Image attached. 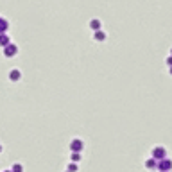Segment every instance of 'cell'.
Segmentation results:
<instances>
[{
	"label": "cell",
	"mask_w": 172,
	"mask_h": 172,
	"mask_svg": "<svg viewBox=\"0 0 172 172\" xmlns=\"http://www.w3.org/2000/svg\"><path fill=\"white\" fill-rule=\"evenodd\" d=\"M16 54H18V45H16V43L11 41L9 45L4 47V56H6V57H14Z\"/></svg>",
	"instance_id": "6da1fadb"
},
{
	"label": "cell",
	"mask_w": 172,
	"mask_h": 172,
	"mask_svg": "<svg viewBox=\"0 0 172 172\" xmlns=\"http://www.w3.org/2000/svg\"><path fill=\"white\" fill-rule=\"evenodd\" d=\"M170 167H172L170 160H169V158H163V160H160V161H158V169H156V170L169 172V170H170Z\"/></svg>",
	"instance_id": "7a4b0ae2"
},
{
	"label": "cell",
	"mask_w": 172,
	"mask_h": 172,
	"mask_svg": "<svg viewBox=\"0 0 172 172\" xmlns=\"http://www.w3.org/2000/svg\"><path fill=\"white\" fill-rule=\"evenodd\" d=\"M152 158H154L156 161L167 158V150H165V147H154V149H152Z\"/></svg>",
	"instance_id": "3957f363"
},
{
	"label": "cell",
	"mask_w": 172,
	"mask_h": 172,
	"mask_svg": "<svg viewBox=\"0 0 172 172\" xmlns=\"http://www.w3.org/2000/svg\"><path fill=\"white\" fill-rule=\"evenodd\" d=\"M83 147H84V143H83V140H79V138H74V140L70 142V150L72 152H81Z\"/></svg>",
	"instance_id": "277c9868"
},
{
	"label": "cell",
	"mask_w": 172,
	"mask_h": 172,
	"mask_svg": "<svg viewBox=\"0 0 172 172\" xmlns=\"http://www.w3.org/2000/svg\"><path fill=\"white\" fill-rule=\"evenodd\" d=\"M90 29H92L93 32H95V31H100V29H102V22H100L99 18H92V20H90Z\"/></svg>",
	"instance_id": "5b68a950"
},
{
	"label": "cell",
	"mask_w": 172,
	"mask_h": 172,
	"mask_svg": "<svg viewBox=\"0 0 172 172\" xmlns=\"http://www.w3.org/2000/svg\"><path fill=\"white\" fill-rule=\"evenodd\" d=\"M9 79H11V81H20L22 72L18 70V68H11V70H9Z\"/></svg>",
	"instance_id": "8992f818"
},
{
	"label": "cell",
	"mask_w": 172,
	"mask_h": 172,
	"mask_svg": "<svg viewBox=\"0 0 172 172\" xmlns=\"http://www.w3.org/2000/svg\"><path fill=\"white\" fill-rule=\"evenodd\" d=\"M93 40H95V41H104V40H106V32H104L102 29H100V31H95V32H93Z\"/></svg>",
	"instance_id": "52a82bcc"
},
{
	"label": "cell",
	"mask_w": 172,
	"mask_h": 172,
	"mask_svg": "<svg viewBox=\"0 0 172 172\" xmlns=\"http://www.w3.org/2000/svg\"><path fill=\"white\" fill-rule=\"evenodd\" d=\"M7 29H9V22H7L6 18H2V16H0V34L7 32Z\"/></svg>",
	"instance_id": "ba28073f"
},
{
	"label": "cell",
	"mask_w": 172,
	"mask_h": 172,
	"mask_svg": "<svg viewBox=\"0 0 172 172\" xmlns=\"http://www.w3.org/2000/svg\"><path fill=\"white\" fill-rule=\"evenodd\" d=\"M9 43H11V38L7 36V32H4V34H0V47H2V49H4L6 45H9Z\"/></svg>",
	"instance_id": "9c48e42d"
},
{
	"label": "cell",
	"mask_w": 172,
	"mask_h": 172,
	"mask_svg": "<svg viewBox=\"0 0 172 172\" xmlns=\"http://www.w3.org/2000/svg\"><path fill=\"white\" fill-rule=\"evenodd\" d=\"M145 167H147V169H150V170H156V169H158V161L154 160V158H150V160H147V161H145Z\"/></svg>",
	"instance_id": "30bf717a"
},
{
	"label": "cell",
	"mask_w": 172,
	"mask_h": 172,
	"mask_svg": "<svg viewBox=\"0 0 172 172\" xmlns=\"http://www.w3.org/2000/svg\"><path fill=\"white\" fill-rule=\"evenodd\" d=\"M11 172H23V167H22L20 163H14L13 167H11Z\"/></svg>",
	"instance_id": "8fae6325"
},
{
	"label": "cell",
	"mask_w": 172,
	"mask_h": 172,
	"mask_svg": "<svg viewBox=\"0 0 172 172\" xmlns=\"http://www.w3.org/2000/svg\"><path fill=\"white\" fill-rule=\"evenodd\" d=\"M66 172H77V165H75V163H72V161H70V165H68Z\"/></svg>",
	"instance_id": "7c38bea8"
},
{
	"label": "cell",
	"mask_w": 172,
	"mask_h": 172,
	"mask_svg": "<svg viewBox=\"0 0 172 172\" xmlns=\"http://www.w3.org/2000/svg\"><path fill=\"white\" fill-rule=\"evenodd\" d=\"M81 160V152H72V161L75 163V161H79Z\"/></svg>",
	"instance_id": "4fadbf2b"
},
{
	"label": "cell",
	"mask_w": 172,
	"mask_h": 172,
	"mask_svg": "<svg viewBox=\"0 0 172 172\" xmlns=\"http://www.w3.org/2000/svg\"><path fill=\"white\" fill-rule=\"evenodd\" d=\"M0 152H2V143H0Z\"/></svg>",
	"instance_id": "5bb4252c"
},
{
	"label": "cell",
	"mask_w": 172,
	"mask_h": 172,
	"mask_svg": "<svg viewBox=\"0 0 172 172\" xmlns=\"http://www.w3.org/2000/svg\"><path fill=\"white\" fill-rule=\"evenodd\" d=\"M4 172H11V170H4Z\"/></svg>",
	"instance_id": "9a60e30c"
}]
</instances>
